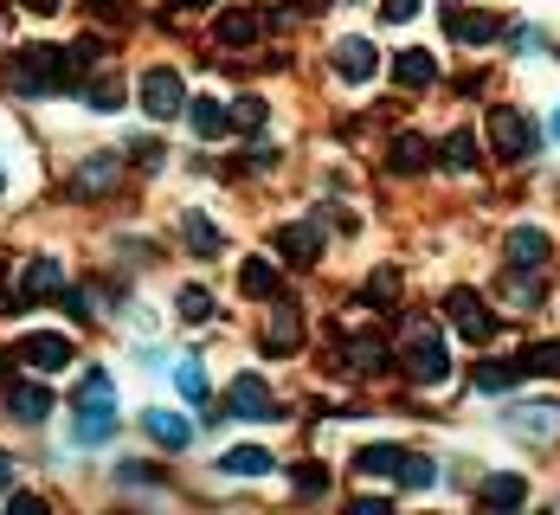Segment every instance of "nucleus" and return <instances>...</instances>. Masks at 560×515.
Returning a JSON list of instances; mask_svg holds the SVG:
<instances>
[{
  "label": "nucleus",
  "mask_w": 560,
  "mask_h": 515,
  "mask_svg": "<svg viewBox=\"0 0 560 515\" xmlns=\"http://www.w3.org/2000/svg\"><path fill=\"white\" fill-rule=\"evenodd\" d=\"M110 439H117V387H110L104 368H90L84 393H77V413H71V444L90 451V444H110Z\"/></svg>",
  "instance_id": "1"
},
{
  "label": "nucleus",
  "mask_w": 560,
  "mask_h": 515,
  "mask_svg": "<svg viewBox=\"0 0 560 515\" xmlns=\"http://www.w3.org/2000/svg\"><path fill=\"white\" fill-rule=\"evenodd\" d=\"M400 361H406V380L413 387H445L451 380V348H445V335H438L431 316H413L400 329Z\"/></svg>",
  "instance_id": "2"
},
{
  "label": "nucleus",
  "mask_w": 560,
  "mask_h": 515,
  "mask_svg": "<svg viewBox=\"0 0 560 515\" xmlns=\"http://www.w3.org/2000/svg\"><path fill=\"white\" fill-rule=\"evenodd\" d=\"M65 84H71V72H65V52L59 46H20L7 59V90L13 97H52Z\"/></svg>",
  "instance_id": "3"
},
{
  "label": "nucleus",
  "mask_w": 560,
  "mask_h": 515,
  "mask_svg": "<svg viewBox=\"0 0 560 515\" xmlns=\"http://www.w3.org/2000/svg\"><path fill=\"white\" fill-rule=\"evenodd\" d=\"M535 143H541V136H535V123H528L515 103H490V148L502 161H528Z\"/></svg>",
  "instance_id": "4"
},
{
  "label": "nucleus",
  "mask_w": 560,
  "mask_h": 515,
  "mask_svg": "<svg viewBox=\"0 0 560 515\" xmlns=\"http://www.w3.org/2000/svg\"><path fill=\"white\" fill-rule=\"evenodd\" d=\"M181 103H187V90H181V72H168V65H155V72H142V110H148L155 123H168V117H181Z\"/></svg>",
  "instance_id": "5"
},
{
  "label": "nucleus",
  "mask_w": 560,
  "mask_h": 515,
  "mask_svg": "<svg viewBox=\"0 0 560 515\" xmlns=\"http://www.w3.org/2000/svg\"><path fill=\"white\" fill-rule=\"evenodd\" d=\"M226 413H232V419H283L271 387H265L258 373H239V380L226 387Z\"/></svg>",
  "instance_id": "6"
},
{
  "label": "nucleus",
  "mask_w": 560,
  "mask_h": 515,
  "mask_svg": "<svg viewBox=\"0 0 560 515\" xmlns=\"http://www.w3.org/2000/svg\"><path fill=\"white\" fill-rule=\"evenodd\" d=\"M502 258H509V271H541V265L555 258V238H548L541 225H515V232L502 238Z\"/></svg>",
  "instance_id": "7"
},
{
  "label": "nucleus",
  "mask_w": 560,
  "mask_h": 515,
  "mask_svg": "<svg viewBox=\"0 0 560 515\" xmlns=\"http://www.w3.org/2000/svg\"><path fill=\"white\" fill-rule=\"evenodd\" d=\"M123 187V161L117 155H90L77 174H71V194L77 200H104V194H117Z\"/></svg>",
  "instance_id": "8"
},
{
  "label": "nucleus",
  "mask_w": 560,
  "mask_h": 515,
  "mask_svg": "<svg viewBox=\"0 0 560 515\" xmlns=\"http://www.w3.org/2000/svg\"><path fill=\"white\" fill-rule=\"evenodd\" d=\"M20 361H33L39 373H59L77 361V348H71L65 335H52V329H33V335H20Z\"/></svg>",
  "instance_id": "9"
},
{
  "label": "nucleus",
  "mask_w": 560,
  "mask_h": 515,
  "mask_svg": "<svg viewBox=\"0 0 560 515\" xmlns=\"http://www.w3.org/2000/svg\"><path fill=\"white\" fill-rule=\"evenodd\" d=\"M59 291H65V265H59V258H33V265L13 278V296H20V303H46V296H59Z\"/></svg>",
  "instance_id": "10"
},
{
  "label": "nucleus",
  "mask_w": 560,
  "mask_h": 515,
  "mask_svg": "<svg viewBox=\"0 0 560 515\" xmlns=\"http://www.w3.org/2000/svg\"><path fill=\"white\" fill-rule=\"evenodd\" d=\"M445 316H451V329L464 342H490V316H484V296L477 291H451L445 296Z\"/></svg>",
  "instance_id": "11"
},
{
  "label": "nucleus",
  "mask_w": 560,
  "mask_h": 515,
  "mask_svg": "<svg viewBox=\"0 0 560 515\" xmlns=\"http://www.w3.org/2000/svg\"><path fill=\"white\" fill-rule=\"evenodd\" d=\"M7 413H13L20 426H39V419L52 413V393H46L39 380H13V387H7Z\"/></svg>",
  "instance_id": "12"
},
{
  "label": "nucleus",
  "mask_w": 560,
  "mask_h": 515,
  "mask_svg": "<svg viewBox=\"0 0 560 515\" xmlns=\"http://www.w3.org/2000/svg\"><path fill=\"white\" fill-rule=\"evenodd\" d=\"M142 432L155 444H168V451H187V444H194V426H187L181 413H168V406H148V413H142Z\"/></svg>",
  "instance_id": "13"
},
{
  "label": "nucleus",
  "mask_w": 560,
  "mask_h": 515,
  "mask_svg": "<svg viewBox=\"0 0 560 515\" xmlns=\"http://www.w3.org/2000/svg\"><path fill=\"white\" fill-rule=\"evenodd\" d=\"M374 72H380V52H374L367 39H342V46H336V77H342V84H367Z\"/></svg>",
  "instance_id": "14"
},
{
  "label": "nucleus",
  "mask_w": 560,
  "mask_h": 515,
  "mask_svg": "<svg viewBox=\"0 0 560 515\" xmlns=\"http://www.w3.org/2000/svg\"><path fill=\"white\" fill-rule=\"evenodd\" d=\"M187 123H194L200 143H219V136L232 130V110H226L219 97H187Z\"/></svg>",
  "instance_id": "15"
},
{
  "label": "nucleus",
  "mask_w": 560,
  "mask_h": 515,
  "mask_svg": "<svg viewBox=\"0 0 560 515\" xmlns=\"http://www.w3.org/2000/svg\"><path fill=\"white\" fill-rule=\"evenodd\" d=\"M278 252L283 258H290V265H316V258H322V225H283L278 232Z\"/></svg>",
  "instance_id": "16"
},
{
  "label": "nucleus",
  "mask_w": 560,
  "mask_h": 515,
  "mask_svg": "<svg viewBox=\"0 0 560 515\" xmlns=\"http://www.w3.org/2000/svg\"><path fill=\"white\" fill-rule=\"evenodd\" d=\"M509 432L515 439H560V406H515Z\"/></svg>",
  "instance_id": "17"
},
{
  "label": "nucleus",
  "mask_w": 560,
  "mask_h": 515,
  "mask_svg": "<svg viewBox=\"0 0 560 515\" xmlns=\"http://www.w3.org/2000/svg\"><path fill=\"white\" fill-rule=\"evenodd\" d=\"M258 26H265V20H258L252 7H232V13H219V26H212V39H219V46H232V52H245V46L258 39Z\"/></svg>",
  "instance_id": "18"
},
{
  "label": "nucleus",
  "mask_w": 560,
  "mask_h": 515,
  "mask_svg": "<svg viewBox=\"0 0 560 515\" xmlns=\"http://www.w3.org/2000/svg\"><path fill=\"white\" fill-rule=\"evenodd\" d=\"M181 238H187V252H194V258H219V245H226L200 207H181Z\"/></svg>",
  "instance_id": "19"
},
{
  "label": "nucleus",
  "mask_w": 560,
  "mask_h": 515,
  "mask_svg": "<svg viewBox=\"0 0 560 515\" xmlns=\"http://www.w3.org/2000/svg\"><path fill=\"white\" fill-rule=\"evenodd\" d=\"M393 77H400L406 90H425V84H438V59H431L425 46H406V52L393 59Z\"/></svg>",
  "instance_id": "20"
},
{
  "label": "nucleus",
  "mask_w": 560,
  "mask_h": 515,
  "mask_svg": "<svg viewBox=\"0 0 560 515\" xmlns=\"http://www.w3.org/2000/svg\"><path fill=\"white\" fill-rule=\"evenodd\" d=\"M296 342H303V316H296L290 303H278L271 322H265V348H271V355H290Z\"/></svg>",
  "instance_id": "21"
},
{
  "label": "nucleus",
  "mask_w": 560,
  "mask_h": 515,
  "mask_svg": "<svg viewBox=\"0 0 560 515\" xmlns=\"http://www.w3.org/2000/svg\"><path fill=\"white\" fill-rule=\"evenodd\" d=\"M271 464H278V457H271L265 444H232V451L219 457V470H226V477H265Z\"/></svg>",
  "instance_id": "22"
},
{
  "label": "nucleus",
  "mask_w": 560,
  "mask_h": 515,
  "mask_svg": "<svg viewBox=\"0 0 560 515\" xmlns=\"http://www.w3.org/2000/svg\"><path fill=\"white\" fill-rule=\"evenodd\" d=\"M349 361L361 373H380L387 361H393V355H387V335H380V329H361V335H349Z\"/></svg>",
  "instance_id": "23"
},
{
  "label": "nucleus",
  "mask_w": 560,
  "mask_h": 515,
  "mask_svg": "<svg viewBox=\"0 0 560 515\" xmlns=\"http://www.w3.org/2000/svg\"><path fill=\"white\" fill-rule=\"evenodd\" d=\"M400 464H406V451H400V444H367V451L354 457V470H367V477H387V483H400Z\"/></svg>",
  "instance_id": "24"
},
{
  "label": "nucleus",
  "mask_w": 560,
  "mask_h": 515,
  "mask_svg": "<svg viewBox=\"0 0 560 515\" xmlns=\"http://www.w3.org/2000/svg\"><path fill=\"white\" fill-rule=\"evenodd\" d=\"M484 503H490V510H522V503H528V483H522L515 470H502V477H484Z\"/></svg>",
  "instance_id": "25"
},
{
  "label": "nucleus",
  "mask_w": 560,
  "mask_h": 515,
  "mask_svg": "<svg viewBox=\"0 0 560 515\" xmlns=\"http://www.w3.org/2000/svg\"><path fill=\"white\" fill-rule=\"evenodd\" d=\"M239 291L245 296H278V265H271V258H245V265H239Z\"/></svg>",
  "instance_id": "26"
},
{
  "label": "nucleus",
  "mask_w": 560,
  "mask_h": 515,
  "mask_svg": "<svg viewBox=\"0 0 560 515\" xmlns=\"http://www.w3.org/2000/svg\"><path fill=\"white\" fill-rule=\"evenodd\" d=\"M496 33L502 26H496L490 13H451V39H464V46H490Z\"/></svg>",
  "instance_id": "27"
},
{
  "label": "nucleus",
  "mask_w": 560,
  "mask_h": 515,
  "mask_svg": "<svg viewBox=\"0 0 560 515\" xmlns=\"http://www.w3.org/2000/svg\"><path fill=\"white\" fill-rule=\"evenodd\" d=\"M425 155H431V148H425V136H393V148H387V168H393V174H419Z\"/></svg>",
  "instance_id": "28"
},
{
  "label": "nucleus",
  "mask_w": 560,
  "mask_h": 515,
  "mask_svg": "<svg viewBox=\"0 0 560 515\" xmlns=\"http://www.w3.org/2000/svg\"><path fill=\"white\" fill-rule=\"evenodd\" d=\"M471 380H477V393H502L509 380H522V368H515V361H477Z\"/></svg>",
  "instance_id": "29"
},
{
  "label": "nucleus",
  "mask_w": 560,
  "mask_h": 515,
  "mask_svg": "<svg viewBox=\"0 0 560 515\" xmlns=\"http://www.w3.org/2000/svg\"><path fill=\"white\" fill-rule=\"evenodd\" d=\"M97 65H104V39H77V46H65V72L71 77L97 72Z\"/></svg>",
  "instance_id": "30"
},
{
  "label": "nucleus",
  "mask_w": 560,
  "mask_h": 515,
  "mask_svg": "<svg viewBox=\"0 0 560 515\" xmlns=\"http://www.w3.org/2000/svg\"><path fill=\"white\" fill-rule=\"evenodd\" d=\"M367 309H387V303H393V296H400V271H393V265H380V271H374V278H367Z\"/></svg>",
  "instance_id": "31"
},
{
  "label": "nucleus",
  "mask_w": 560,
  "mask_h": 515,
  "mask_svg": "<svg viewBox=\"0 0 560 515\" xmlns=\"http://www.w3.org/2000/svg\"><path fill=\"white\" fill-rule=\"evenodd\" d=\"M445 161H451V168H458V174H471V168H477V161H484V155H477V136H471V130H458V136H451V143H445Z\"/></svg>",
  "instance_id": "32"
},
{
  "label": "nucleus",
  "mask_w": 560,
  "mask_h": 515,
  "mask_svg": "<svg viewBox=\"0 0 560 515\" xmlns=\"http://www.w3.org/2000/svg\"><path fill=\"white\" fill-rule=\"evenodd\" d=\"M400 483H406V490H431V483H438V464H431V457H419V451H406Z\"/></svg>",
  "instance_id": "33"
},
{
  "label": "nucleus",
  "mask_w": 560,
  "mask_h": 515,
  "mask_svg": "<svg viewBox=\"0 0 560 515\" xmlns=\"http://www.w3.org/2000/svg\"><path fill=\"white\" fill-rule=\"evenodd\" d=\"M174 316H181V322H207V316H212V296L200 291V284H187V291L174 296Z\"/></svg>",
  "instance_id": "34"
},
{
  "label": "nucleus",
  "mask_w": 560,
  "mask_h": 515,
  "mask_svg": "<svg viewBox=\"0 0 560 515\" xmlns=\"http://www.w3.org/2000/svg\"><path fill=\"white\" fill-rule=\"evenodd\" d=\"M515 368H522V373H560V342H541V348H528Z\"/></svg>",
  "instance_id": "35"
},
{
  "label": "nucleus",
  "mask_w": 560,
  "mask_h": 515,
  "mask_svg": "<svg viewBox=\"0 0 560 515\" xmlns=\"http://www.w3.org/2000/svg\"><path fill=\"white\" fill-rule=\"evenodd\" d=\"M117 103H123V77L104 72L97 84H90V110H117Z\"/></svg>",
  "instance_id": "36"
},
{
  "label": "nucleus",
  "mask_w": 560,
  "mask_h": 515,
  "mask_svg": "<svg viewBox=\"0 0 560 515\" xmlns=\"http://www.w3.org/2000/svg\"><path fill=\"white\" fill-rule=\"evenodd\" d=\"M174 387L200 406V400H207V373H200V361H181V368H174Z\"/></svg>",
  "instance_id": "37"
},
{
  "label": "nucleus",
  "mask_w": 560,
  "mask_h": 515,
  "mask_svg": "<svg viewBox=\"0 0 560 515\" xmlns=\"http://www.w3.org/2000/svg\"><path fill=\"white\" fill-rule=\"evenodd\" d=\"M265 97H239V110H232V130H265Z\"/></svg>",
  "instance_id": "38"
},
{
  "label": "nucleus",
  "mask_w": 560,
  "mask_h": 515,
  "mask_svg": "<svg viewBox=\"0 0 560 515\" xmlns=\"http://www.w3.org/2000/svg\"><path fill=\"white\" fill-rule=\"evenodd\" d=\"M322 490H329V470L303 464V470H296V496H322Z\"/></svg>",
  "instance_id": "39"
},
{
  "label": "nucleus",
  "mask_w": 560,
  "mask_h": 515,
  "mask_svg": "<svg viewBox=\"0 0 560 515\" xmlns=\"http://www.w3.org/2000/svg\"><path fill=\"white\" fill-rule=\"evenodd\" d=\"M380 13H387V20H393V26H406V20H413V13H419V0H380Z\"/></svg>",
  "instance_id": "40"
},
{
  "label": "nucleus",
  "mask_w": 560,
  "mask_h": 515,
  "mask_svg": "<svg viewBox=\"0 0 560 515\" xmlns=\"http://www.w3.org/2000/svg\"><path fill=\"white\" fill-rule=\"evenodd\" d=\"M515 52H541V33L535 26H515Z\"/></svg>",
  "instance_id": "41"
},
{
  "label": "nucleus",
  "mask_w": 560,
  "mask_h": 515,
  "mask_svg": "<svg viewBox=\"0 0 560 515\" xmlns=\"http://www.w3.org/2000/svg\"><path fill=\"white\" fill-rule=\"evenodd\" d=\"M13 515H46V503H39V496H26V490H20V496H13Z\"/></svg>",
  "instance_id": "42"
},
{
  "label": "nucleus",
  "mask_w": 560,
  "mask_h": 515,
  "mask_svg": "<svg viewBox=\"0 0 560 515\" xmlns=\"http://www.w3.org/2000/svg\"><path fill=\"white\" fill-rule=\"evenodd\" d=\"M90 13H97V20H123V7H117V0H90Z\"/></svg>",
  "instance_id": "43"
},
{
  "label": "nucleus",
  "mask_w": 560,
  "mask_h": 515,
  "mask_svg": "<svg viewBox=\"0 0 560 515\" xmlns=\"http://www.w3.org/2000/svg\"><path fill=\"white\" fill-rule=\"evenodd\" d=\"M26 7H33V13H59L65 0H26Z\"/></svg>",
  "instance_id": "44"
},
{
  "label": "nucleus",
  "mask_w": 560,
  "mask_h": 515,
  "mask_svg": "<svg viewBox=\"0 0 560 515\" xmlns=\"http://www.w3.org/2000/svg\"><path fill=\"white\" fill-rule=\"evenodd\" d=\"M7 490H13V464L0 457V496H7Z\"/></svg>",
  "instance_id": "45"
},
{
  "label": "nucleus",
  "mask_w": 560,
  "mask_h": 515,
  "mask_svg": "<svg viewBox=\"0 0 560 515\" xmlns=\"http://www.w3.org/2000/svg\"><path fill=\"white\" fill-rule=\"evenodd\" d=\"M548 136H555V143H560V110H555V123H548Z\"/></svg>",
  "instance_id": "46"
},
{
  "label": "nucleus",
  "mask_w": 560,
  "mask_h": 515,
  "mask_svg": "<svg viewBox=\"0 0 560 515\" xmlns=\"http://www.w3.org/2000/svg\"><path fill=\"white\" fill-rule=\"evenodd\" d=\"M181 7H212V0H181Z\"/></svg>",
  "instance_id": "47"
},
{
  "label": "nucleus",
  "mask_w": 560,
  "mask_h": 515,
  "mask_svg": "<svg viewBox=\"0 0 560 515\" xmlns=\"http://www.w3.org/2000/svg\"><path fill=\"white\" fill-rule=\"evenodd\" d=\"M0 194H7V168H0Z\"/></svg>",
  "instance_id": "48"
}]
</instances>
